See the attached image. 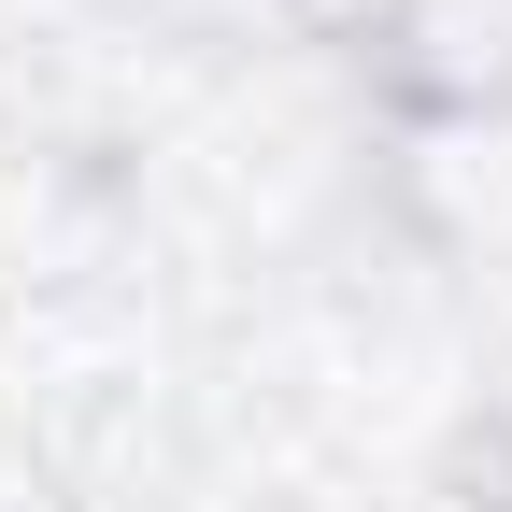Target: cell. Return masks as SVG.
<instances>
[{
    "label": "cell",
    "instance_id": "obj_1",
    "mask_svg": "<svg viewBox=\"0 0 512 512\" xmlns=\"http://www.w3.org/2000/svg\"><path fill=\"white\" fill-rule=\"evenodd\" d=\"M299 15H313V29H356V15H384V0H299Z\"/></svg>",
    "mask_w": 512,
    "mask_h": 512
}]
</instances>
